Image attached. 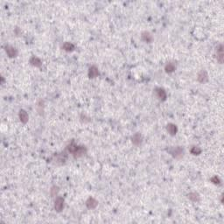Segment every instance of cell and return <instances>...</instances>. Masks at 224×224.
Returning <instances> with one entry per match:
<instances>
[{
	"label": "cell",
	"mask_w": 224,
	"mask_h": 224,
	"mask_svg": "<svg viewBox=\"0 0 224 224\" xmlns=\"http://www.w3.org/2000/svg\"><path fill=\"white\" fill-rule=\"evenodd\" d=\"M78 148H79V145H77L74 141H73L72 143H70V144L67 145V147L68 153H72V154H74V153H76V152L77 151Z\"/></svg>",
	"instance_id": "obj_15"
},
{
	"label": "cell",
	"mask_w": 224,
	"mask_h": 224,
	"mask_svg": "<svg viewBox=\"0 0 224 224\" xmlns=\"http://www.w3.org/2000/svg\"><path fill=\"white\" fill-rule=\"evenodd\" d=\"M89 78H96L99 76V70L96 66H91L89 69Z\"/></svg>",
	"instance_id": "obj_8"
},
{
	"label": "cell",
	"mask_w": 224,
	"mask_h": 224,
	"mask_svg": "<svg viewBox=\"0 0 224 224\" xmlns=\"http://www.w3.org/2000/svg\"><path fill=\"white\" fill-rule=\"evenodd\" d=\"M168 153L175 159H180L183 157L184 154V149L181 146H176V147H172L171 149L168 150Z\"/></svg>",
	"instance_id": "obj_1"
},
{
	"label": "cell",
	"mask_w": 224,
	"mask_h": 224,
	"mask_svg": "<svg viewBox=\"0 0 224 224\" xmlns=\"http://www.w3.org/2000/svg\"><path fill=\"white\" fill-rule=\"evenodd\" d=\"M58 191H59V189H58L57 186H54V188H52V189H51V194H52L53 196H54V195L57 194Z\"/></svg>",
	"instance_id": "obj_22"
},
{
	"label": "cell",
	"mask_w": 224,
	"mask_h": 224,
	"mask_svg": "<svg viewBox=\"0 0 224 224\" xmlns=\"http://www.w3.org/2000/svg\"><path fill=\"white\" fill-rule=\"evenodd\" d=\"M216 58L217 60L219 61V63H222L223 62V46L221 44L217 47V50H216Z\"/></svg>",
	"instance_id": "obj_7"
},
{
	"label": "cell",
	"mask_w": 224,
	"mask_h": 224,
	"mask_svg": "<svg viewBox=\"0 0 224 224\" xmlns=\"http://www.w3.org/2000/svg\"><path fill=\"white\" fill-rule=\"evenodd\" d=\"M175 69L176 65L174 64V62H168L165 67V70L166 73H172L173 71H175Z\"/></svg>",
	"instance_id": "obj_17"
},
{
	"label": "cell",
	"mask_w": 224,
	"mask_h": 224,
	"mask_svg": "<svg viewBox=\"0 0 224 224\" xmlns=\"http://www.w3.org/2000/svg\"><path fill=\"white\" fill-rule=\"evenodd\" d=\"M62 48L66 52H72L74 50V45L71 42H65L62 46Z\"/></svg>",
	"instance_id": "obj_16"
},
{
	"label": "cell",
	"mask_w": 224,
	"mask_h": 224,
	"mask_svg": "<svg viewBox=\"0 0 224 224\" xmlns=\"http://www.w3.org/2000/svg\"><path fill=\"white\" fill-rule=\"evenodd\" d=\"M190 152L193 155H200L201 153V149L199 146H193Z\"/></svg>",
	"instance_id": "obj_20"
},
{
	"label": "cell",
	"mask_w": 224,
	"mask_h": 224,
	"mask_svg": "<svg viewBox=\"0 0 224 224\" xmlns=\"http://www.w3.org/2000/svg\"><path fill=\"white\" fill-rule=\"evenodd\" d=\"M141 38H142V40L144 41V42H146V43H151L153 41V35L149 32H144L143 33H142V35H141Z\"/></svg>",
	"instance_id": "obj_10"
},
{
	"label": "cell",
	"mask_w": 224,
	"mask_h": 224,
	"mask_svg": "<svg viewBox=\"0 0 224 224\" xmlns=\"http://www.w3.org/2000/svg\"><path fill=\"white\" fill-rule=\"evenodd\" d=\"M211 182L213 183V184H214V185H221V179L217 177V176H214V177H212L211 178Z\"/></svg>",
	"instance_id": "obj_21"
},
{
	"label": "cell",
	"mask_w": 224,
	"mask_h": 224,
	"mask_svg": "<svg viewBox=\"0 0 224 224\" xmlns=\"http://www.w3.org/2000/svg\"><path fill=\"white\" fill-rule=\"evenodd\" d=\"M67 154L66 153H60V154H57L56 157H55V160L57 163H64L66 160H67Z\"/></svg>",
	"instance_id": "obj_18"
},
{
	"label": "cell",
	"mask_w": 224,
	"mask_h": 224,
	"mask_svg": "<svg viewBox=\"0 0 224 224\" xmlns=\"http://www.w3.org/2000/svg\"><path fill=\"white\" fill-rule=\"evenodd\" d=\"M197 79L199 81V82L201 83H205L206 82H208V73L206 70H201L198 74V76Z\"/></svg>",
	"instance_id": "obj_4"
},
{
	"label": "cell",
	"mask_w": 224,
	"mask_h": 224,
	"mask_svg": "<svg viewBox=\"0 0 224 224\" xmlns=\"http://www.w3.org/2000/svg\"><path fill=\"white\" fill-rule=\"evenodd\" d=\"M167 132L171 135V136H175L177 131H178V128L175 124H168L167 127H166Z\"/></svg>",
	"instance_id": "obj_12"
},
{
	"label": "cell",
	"mask_w": 224,
	"mask_h": 224,
	"mask_svg": "<svg viewBox=\"0 0 224 224\" xmlns=\"http://www.w3.org/2000/svg\"><path fill=\"white\" fill-rule=\"evenodd\" d=\"M64 199L60 196H58L56 199H55V201H54V208L57 212H61L63 208H64Z\"/></svg>",
	"instance_id": "obj_2"
},
{
	"label": "cell",
	"mask_w": 224,
	"mask_h": 224,
	"mask_svg": "<svg viewBox=\"0 0 224 224\" xmlns=\"http://www.w3.org/2000/svg\"><path fill=\"white\" fill-rule=\"evenodd\" d=\"M19 119L21 121V123L23 124H26L29 120V116L27 114V112L24 109H20L19 110Z\"/></svg>",
	"instance_id": "obj_9"
},
{
	"label": "cell",
	"mask_w": 224,
	"mask_h": 224,
	"mask_svg": "<svg viewBox=\"0 0 224 224\" xmlns=\"http://www.w3.org/2000/svg\"><path fill=\"white\" fill-rule=\"evenodd\" d=\"M30 63L36 67H41V65H42V61L41 60V59L38 58V57H36V56H32L30 59Z\"/></svg>",
	"instance_id": "obj_14"
},
{
	"label": "cell",
	"mask_w": 224,
	"mask_h": 224,
	"mask_svg": "<svg viewBox=\"0 0 224 224\" xmlns=\"http://www.w3.org/2000/svg\"><path fill=\"white\" fill-rule=\"evenodd\" d=\"M188 197L189 200H191L192 201H194V202H198L200 201V195L197 194V193H190L189 194H188Z\"/></svg>",
	"instance_id": "obj_19"
},
{
	"label": "cell",
	"mask_w": 224,
	"mask_h": 224,
	"mask_svg": "<svg viewBox=\"0 0 224 224\" xmlns=\"http://www.w3.org/2000/svg\"><path fill=\"white\" fill-rule=\"evenodd\" d=\"M86 152H87V150H86L85 146H79V148L77 149V151L74 153L73 155H74V158H80V157L83 156L86 153Z\"/></svg>",
	"instance_id": "obj_13"
},
{
	"label": "cell",
	"mask_w": 224,
	"mask_h": 224,
	"mask_svg": "<svg viewBox=\"0 0 224 224\" xmlns=\"http://www.w3.org/2000/svg\"><path fill=\"white\" fill-rule=\"evenodd\" d=\"M142 140H143V137L140 133H136L131 137V141L135 145H139L142 143Z\"/></svg>",
	"instance_id": "obj_11"
},
{
	"label": "cell",
	"mask_w": 224,
	"mask_h": 224,
	"mask_svg": "<svg viewBox=\"0 0 224 224\" xmlns=\"http://www.w3.org/2000/svg\"><path fill=\"white\" fill-rule=\"evenodd\" d=\"M155 93H156V96L160 100V101H166V92L164 89L162 88H157L155 89Z\"/></svg>",
	"instance_id": "obj_3"
},
{
	"label": "cell",
	"mask_w": 224,
	"mask_h": 224,
	"mask_svg": "<svg viewBox=\"0 0 224 224\" xmlns=\"http://www.w3.org/2000/svg\"><path fill=\"white\" fill-rule=\"evenodd\" d=\"M5 52H6L7 55L11 58L16 57L18 55V50L15 47H13L12 46H9V45L5 47Z\"/></svg>",
	"instance_id": "obj_5"
},
{
	"label": "cell",
	"mask_w": 224,
	"mask_h": 224,
	"mask_svg": "<svg viewBox=\"0 0 224 224\" xmlns=\"http://www.w3.org/2000/svg\"><path fill=\"white\" fill-rule=\"evenodd\" d=\"M98 205V201L94 199L93 197H89L87 201H86V207L89 209H94L97 207Z\"/></svg>",
	"instance_id": "obj_6"
}]
</instances>
